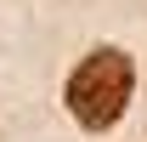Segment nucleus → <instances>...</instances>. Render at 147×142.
<instances>
[{
    "label": "nucleus",
    "instance_id": "f257e3e1",
    "mask_svg": "<svg viewBox=\"0 0 147 142\" xmlns=\"http://www.w3.org/2000/svg\"><path fill=\"white\" fill-rule=\"evenodd\" d=\"M130 85H136L130 57L113 51V46H102V51H91L74 68V80H68V114L85 125V131H108V125H119V114H125Z\"/></svg>",
    "mask_w": 147,
    "mask_h": 142
}]
</instances>
